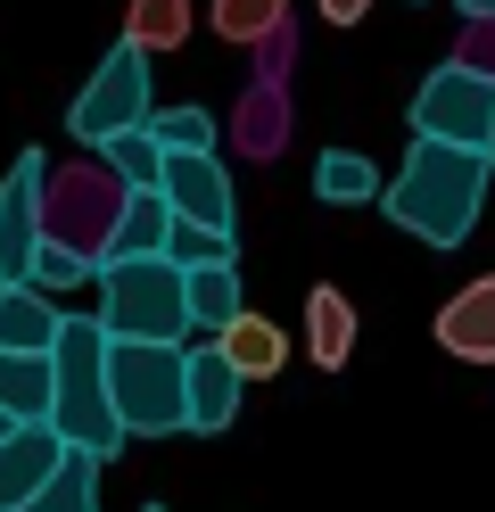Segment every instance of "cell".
Masks as SVG:
<instances>
[{"label": "cell", "mask_w": 495, "mask_h": 512, "mask_svg": "<svg viewBox=\"0 0 495 512\" xmlns=\"http://www.w3.org/2000/svg\"><path fill=\"white\" fill-rule=\"evenodd\" d=\"M165 256H174L182 273H198V265H240V240H231V232H198V223H174Z\"/></svg>", "instance_id": "obj_22"}, {"label": "cell", "mask_w": 495, "mask_h": 512, "mask_svg": "<svg viewBox=\"0 0 495 512\" xmlns=\"http://www.w3.org/2000/svg\"><path fill=\"white\" fill-rule=\"evenodd\" d=\"M165 207H174V223H198V232H231V240H240L231 174H223L215 149H198V157H174V149H165Z\"/></svg>", "instance_id": "obj_8"}, {"label": "cell", "mask_w": 495, "mask_h": 512, "mask_svg": "<svg viewBox=\"0 0 495 512\" xmlns=\"http://www.w3.org/2000/svg\"><path fill=\"white\" fill-rule=\"evenodd\" d=\"M438 347L454 364H495V273L462 281V290L438 306Z\"/></svg>", "instance_id": "obj_11"}, {"label": "cell", "mask_w": 495, "mask_h": 512, "mask_svg": "<svg viewBox=\"0 0 495 512\" xmlns=\"http://www.w3.org/2000/svg\"><path fill=\"white\" fill-rule=\"evenodd\" d=\"M108 356H116V339H108V323L99 314H66V339H58V413H50V430L75 446V455H91V463H116L124 455V413H116V372H108Z\"/></svg>", "instance_id": "obj_2"}, {"label": "cell", "mask_w": 495, "mask_h": 512, "mask_svg": "<svg viewBox=\"0 0 495 512\" xmlns=\"http://www.w3.org/2000/svg\"><path fill=\"white\" fill-rule=\"evenodd\" d=\"M141 512H165V504H141Z\"/></svg>", "instance_id": "obj_29"}, {"label": "cell", "mask_w": 495, "mask_h": 512, "mask_svg": "<svg viewBox=\"0 0 495 512\" xmlns=\"http://www.w3.org/2000/svg\"><path fill=\"white\" fill-rule=\"evenodd\" d=\"M75 463V446H66L50 422H25L0 438V512H25V504H42L50 496V479Z\"/></svg>", "instance_id": "obj_9"}, {"label": "cell", "mask_w": 495, "mask_h": 512, "mask_svg": "<svg viewBox=\"0 0 495 512\" xmlns=\"http://www.w3.org/2000/svg\"><path fill=\"white\" fill-rule=\"evenodd\" d=\"M215 347H223V364L240 372V380H273V372L289 364V331L273 323V314H256V306H248L231 331H215Z\"/></svg>", "instance_id": "obj_15"}, {"label": "cell", "mask_w": 495, "mask_h": 512, "mask_svg": "<svg viewBox=\"0 0 495 512\" xmlns=\"http://www.w3.org/2000/svg\"><path fill=\"white\" fill-rule=\"evenodd\" d=\"M405 124H413V141H454V149L495 157V75L462 67V58L454 67H429V83L413 91Z\"/></svg>", "instance_id": "obj_6"}, {"label": "cell", "mask_w": 495, "mask_h": 512, "mask_svg": "<svg viewBox=\"0 0 495 512\" xmlns=\"http://www.w3.org/2000/svg\"><path fill=\"white\" fill-rule=\"evenodd\" d=\"M83 273H99V256H75L66 240H42V256H33V290H75Z\"/></svg>", "instance_id": "obj_25"}, {"label": "cell", "mask_w": 495, "mask_h": 512, "mask_svg": "<svg viewBox=\"0 0 495 512\" xmlns=\"http://www.w3.org/2000/svg\"><path fill=\"white\" fill-rule=\"evenodd\" d=\"M99 323L108 339H149V347H182L190 323V273L174 256H132V265L99 273Z\"/></svg>", "instance_id": "obj_3"}, {"label": "cell", "mask_w": 495, "mask_h": 512, "mask_svg": "<svg viewBox=\"0 0 495 512\" xmlns=\"http://www.w3.org/2000/svg\"><path fill=\"white\" fill-rule=\"evenodd\" d=\"M99 471H108V463L75 455V463L50 479V496H42V504H25V512H99Z\"/></svg>", "instance_id": "obj_21"}, {"label": "cell", "mask_w": 495, "mask_h": 512, "mask_svg": "<svg viewBox=\"0 0 495 512\" xmlns=\"http://www.w3.org/2000/svg\"><path fill=\"white\" fill-rule=\"evenodd\" d=\"M157 124V91H149V50L141 42H116L108 58L91 67V83L75 91V108H66V133L83 149H108L124 133H141Z\"/></svg>", "instance_id": "obj_5"}, {"label": "cell", "mask_w": 495, "mask_h": 512, "mask_svg": "<svg viewBox=\"0 0 495 512\" xmlns=\"http://www.w3.org/2000/svg\"><path fill=\"white\" fill-rule=\"evenodd\" d=\"M306 356L322 364V372H339L347 356H355V306H347V290H322L306 298Z\"/></svg>", "instance_id": "obj_17"}, {"label": "cell", "mask_w": 495, "mask_h": 512, "mask_svg": "<svg viewBox=\"0 0 495 512\" xmlns=\"http://www.w3.org/2000/svg\"><path fill=\"white\" fill-rule=\"evenodd\" d=\"M454 9L471 17V25H495V0H454Z\"/></svg>", "instance_id": "obj_27"}, {"label": "cell", "mask_w": 495, "mask_h": 512, "mask_svg": "<svg viewBox=\"0 0 495 512\" xmlns=\"http://www.w3.org/2000/svg\"><path fill=\"white\" fill-rule=\"evenodd\" d=\"M363 9H372V0H322V17H330V25H363Z\"/></svg>", "instance_id": "obj_26"}, {"label": "cell", "mask_w": 495, "mask_h": 512, "mask_svg": "<svg viewBox=\"0 0 495 512\" xmlns=\"http://www.w3.org/2000/svg\"><path fill=\"white\" fill-rule=\"evenodd\" d=\"M240 389H248V380L223 364V347H215V339H207V347H190V430H198V438L231 430V413H240Z\"/></svg>", "instance_id": "obj_13"}, {"label": "cell", "mask_w": 495, "mask_h": 512, "mask_svg": "<svg viewBox=\"0 0 495 512\" xmlns=\"http://www.w3.org/2000/svg\"><path fill=\"white\" fill-rule=\"evenodd\" d=\"M116 413L132 438H174L190 430V347H149V339H116Z\"/></svg>", "instance_id": "obj_4"}, {"label": "cell", "mask_w": 495, "mask_h": 512, "mask_svg": "<svg viewBox=\"0 0 495 512\" xmlns=\"http://www.w3.org/2000/svg\"><path fill=\"white\" fill-rule=\"evenodd\" d=\"M99 157H108L116 190H165V141L149 133V124H141V133H124V141H108Z\"/></svg>", "instance_id": "obj_19"}, {"label": "cell", "mask_w": 495, "mask_h": 512, "mask_svg": "<svg viewBox=\"0 0 495 512\" xmlns=\"http://www.w3.org/2000/svg\"><path fill=\"white\" fill-rule=\"evenodd\" d=\"M0 413L25 422H50L58 413V356H0Z\"/></svg>", "instance_id": "obj_14"}, {"label": "cell", "mask_w": 495, "mask_h": 512, "mask_svg": "<svg viewBox=\"0 0 495 512\" xmlns=\"http://www.w3.org/2000/svg\"><path fill=\"white\" fill-rule=\"evenodd\" d=\"M42 190H50V166L42 149H25L9 182H0V290H25L33 281V256H42Z\"/></svg>", "instance_id": "obj_7"}, {"label": "cell", "mask_w": 495, "mask_h": 512, "mask_svg": "<svg viewBox=\"0 0 495 512\" xmlns=\"http://www.w3.org/2000/svg\"><path fill=\"white\" fill-rule=\"evenodd\" d=\"M165 240H174V207H165V190H124L116 223L99 232V273L132 265V256H165Z\"/></svg>", "instance_id": "obj_10"}, {"label": "cell", "mask_w": 495, "mask_h": 512, "mask_svg": "<svg viewBox=\"0 0 495 512\" xmlns=\"http://www.w3.org/2000/svg\"><path fill=\"white\" fill-rule=\"evenodd\" d=\"M281 0H215V34L223 42H273Z\"/></svg>", "instance_id": "obj_23"}, {"label": "cell", "mask_w": 495, "mask_h": 512, "mask_svg": "<svg viewBox=\"0 0 495 512\" xmlns=\"http://www.w3.org/2000/svg\"><path fill=\"white\" fill-rule=\"evenodd\" d=\"M149 133L174 149V157H198V149H215V116H207V108H157Z\"/></svg>", "instance_id": "obj_24"}, {"label": "cell", "mask_w": 495, "mask_h": 512, "mask_svg": "<svg viewBox=\"0 0 495 512\" xmlns=\"http://www.w3.org/2000/svg\"><path fill=\"white\" fill-rule=\"evenodd\" d=\"M66 314L50 306V290H0V356H58Z\"/></svg>", "instance_id": "obj_12"}, {"label": "cell", "mask_w": 495, "mask_h": 512, "mask_svg": "<svg viewBox=\"0 0 495 512\" xmlns=\"http://www.w3.org/2000/svg\"><path fill=\"white\" fill-rule=\"evenodd\" d=\"M124 42H141L149 58H157V50H182V42H190V0H132Z\"/></svg>", "instance_id": "obj_20"}, {"label": "cell", "mask_w": 495, "mask_h": 512, "mask_svg": "<svg viewBox=\"0 0 495 512\" xmlns=\"http://www.w3.org/2000/svg\"><path fill=\"white\" fill-rule=\"evenodd\" d=\"M9 430H17V422H9V413H0V438H9Z\"/></svg>", "instance_id": "obj_28"}, {"label": "cell", "mask_w": 495, "mask_h": 512, "mask_svg": "<svg viewBox=\"0 0 495 512\" xmlns=\"http://www.w3.org/2000/svg\"><path fill=\"white\" fill-rule=\"evenodd\" d=\"M240 314H248V298H240V265H198V273H190V323L207 331V339L231 331Z\"/></svg>", "instance_id": "obj_18"}, {"label": "cell", "mask_w": 495, "mask_h": 512, "mask_svg": "<svg viewBox=\"0 0 495 512\" xmlns=\"http://www.w3.org/2000/svg\"><path fill=\"white\" fill-rule=\"evenodd\" d=\"M314 199L322 207H372V199H388V182L363 149H322L314 157Z\"/></svg>", "instance_id": "obj_16"}, {"label": "cell", "mask_w": 495, "mask_h": 512, "mask_svg": "<svg viewBox=\"0 0 495 512\" xmlns=\"http://www.w3.org/2000/svg\"><path fill=\"white\" fill-rule=\"evenodd\" d=\"M487 174H495V157H479V149H454V141H413V149H405V166L388 174L380 215L396 223V232L429 240V248H462V240L479 232Z\"/></svg>", "instance_id": "obj_1"}]
</instances>
